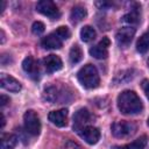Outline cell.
Returning <instances> with one entry per match:
<instances>
[{
    "mask_svg": "<svg viewBox=\"0 0 149 149\" xmlns=\"http://www.w3.org/2000/svg\"><path fill=\"white\" fill-rule=\"evenodd\" d=\"M118 108L123 114H139L143 109L140 97L134 91H123L118 95Z\"/></svg>",
    "mask_w": 149,
    "mask_h": 149,
    "instance_id": "6da1fadb",
    "label": "cell"
},
{
    "mask_svg": "<svg viewBox=\"0 0 149 149\" xmlns=\"http://www.w3.org/2000/svg\"><path fill=\"white\" fill-rule=\"evenodd\" d=\"M77 78L79 80V83L86 87V88H95L99 83H100V78H99V73L98 70L94 65L92 64H86L84 65L77 73Z\"/></svg>",
    "mask_w": 149,
    "mask_h": 149,
    "instance_id": "7a4b0ae2",
    "label": "cell"
},
{
    "mask_svg": "<svg viewBox=\"0 0 149 149\" xmlns=\"http://www.w3.org/2000/svg\"><path fill=\"white\" fill-rule=\"evenodd\" d=\"M23 123H24V128L27 130V133H29L33 136H36L40 134L41 132V121L38 115L31 111L28 109L24 115H23Z\"/></svg>",
    "mask_w": 149,
    "mask_h": 149,
    "instance_id": "3957f363",
    "label": "cell"
},
{
    "mask_svg": "<svg viewBox=\"0 0 149 149\" xmlns=\"http://www.w3.org/2000/svg\"><path fill=\"white\" fill-rule=\"evenodd\" d=\"M111 129H112V134L115 137L126 139L135 133L136 126L133 122H128V121H116L112 125Z\"/></svg>",
    "mask_w": 149,
    "mask_h": 149,
    "instance_id": "277c9868",
    "label": "cell"
},
{
    "mask_svg": "<svg viewBox=\"0 0 149 149\" xmlns=\"http://www.w3.org/2000/svg\"><path fill=\"white\" fill-rule=\"evenodd\" d=\"M36 9L38 13L50 17L51 20H57L59 17V10L57 8V6L50 1V0H42V1H38L37 5H36Z\"/></svg>",
    "mask_w": 149,
    "mask_h": 149,
    "instance_id": "5b68a950",
    "label": "cell"
},
{
    "mask_svg": "<svg viewBox=\"0 0 149 149\" xmlns=\"http://www.w3.org/2000/svg\"><path fill=\"white\" fill-rule=\"evenodd\" d=\"M79 136L88 144H95L100 140V130L93 126H86L78 132Z\"/></svg>",
    "mask_w": 149,
    "mask_h": 149,
    "instance_id": "8992f818",
    "label": "cell"
},
{
    "mask_svg": "<svg viewBox=\"0 0 149 149\" xmlns=\"http://www.w3.org/2000/svg\"><path fill=\"white\" fill-rule=\"evenodd\" d=\"M43 95H44V99L48 100L51 104L61 102L65 99L64 91L62 88H59L58 86H56V85H50V86L45 87Z\"/></svg>",
    "mask_w": 149,
    "mask_h": 149,
    "instance_id": "52a82bcc",
    "label": "cell"
},
{
    "mask_svg": "<svg viewBox=\"0 0 149 149\" xmlns=\"http://www.w3.org/2000/svg\"><path fill=\"white\" fill-rule=\"evenodd\" d=\"M111 44V41L107 37H104L98 44L92 47L90 49V55L97 59H104L108 55V47Z\"/></svg>",
    "mask_w": 149,
    "mask_h": 149,
    "instance_id": "ba28073f",
    "label": "cell"
},
{
    "mask_svg": "<svg viewBox=\"0 0 149 149\" xmlns=\"http://www.w3.org/2000/svg\"><path fill=\"white\" fill-rule=\"evenodd\" d=\"M90 119H91V115L86 108L78 109L73 115V129L76 132L81 130L84 127L87 126V123L90 122Z\"/></svg>",
    "mask_w": 149,
    "mask_h": 149,
    "instance_id": "9c48e42d",
    "label": "cell"
},
{
    "mask_svg": "<svg viewBox=\"0 0 149 149\" xmlns=\"http://www.w3.org/2000/svg\"><path fill=\"white\" fill-rule=\"evenodd\" d=\"M134 35H135V29L134 28H132V27H123V28L118 30V33L115 35V40H116L119 45L127 47L132 42Z\"/></svg>",
    "mask_w": 149,
    "mask_h": 149,
    "instance_id": "30bf717a",
    "label": "cell"
},
{
    "mask_svg": "<svg viewBox=\"0 0 149 149\" xmlns=\"http://www.w3.org/2000/svg\"><path fill=\"white\" fill-rule=\"evenodd\" d=\"M48 118H49V121L51 123H54L55 126L64 127V126H66V122H68V111L65 108L52 111L49 113Z\"/></svg>",
    "mask_w": 149,
    "mask_h": 149,
    "instance_id": "8fae6325",
    "label": "cell"
},
{
    "mask_svg": "<svg viewBox=\"0 0 149 149\" xmlns=\"http://www.w3.org/2000/svg\"><path fill=\"white\" fill-rule=\"evenodd\" d=\"M0 84H1V87L9 91V92H19L21 90V84L19 80H16L14 77L9 76V74H6V73H2L1 74V78H0Z\"/></svg>",
    "mask_w": 149,
    "mask_h": 149,
    "instance_id": "7c38bea8",
    "label": "cell"
},
{
    "mask_svg": "<svg viewBox=\"0 0 149 149\" xmlns=\"http://www.w3.org/2000/svg\"><path fill=\"white\" fill-rule=\"evenodd\" d=\"M22 69L29 74V77H31L33 79H37L40 76V69L37 65V62L31 57L28 56L23 59L22 62Z\"/></svg>",
    "mask_w": 149,
    "mask_h": 149,
    "instance_id": "4fadbf2b",
    "label": "cell"
},
{
    "mask_svg": "<svg viewBox=\"0 0 149 149\" xmlns=\"http://www.w3.org/2000/svg\"><path fill=\"white\" fill-rule=\"evenodd\" d=\"M62 44H63V40L55 31L50 33L49 35L43 37L41 41V45L44 49H59Z\"/></svg>",
    "mask_w": 149,
    "mask_h": 149,
    "instance_id": "5bb4252c",
    "label": "cell"
},
{
    "mask_svg": "<svg viewBox=\"0 0 149 149\" xmlns=\"http://www.w3.org/2000/svg\"><path fill=\"white\" fill-rule=\"evenodd\" d=\"M43 65H44V69L48 72H56V71L62 69L63 62H62V59L58 56L49 55L45 58H43Z\"/></svg>",
    "mask_w": 149,
    "mask_h": 149,
    "instance_id": "9a60e30c",
    "label": "cell"
},
{
    "mask_svg": "<svg viewBox=\"0 0 149 149\" xmlns=\"http://www.w3.org/2000/svg\"><path fill=\"white\" fill-rule=\"evenodd\" d=\"M17 143V137L14 134L3 133L1 135V149H13Z\"/></svg>",
    "mask_w": 149,
    "mask_h": 149,
    "instance_id": "2e32d148",
    "label": "cell"
},
{
    "mask_svg": "<svg viewBox=\"0 0 149 149\" xmlns=\"http://www.w3.org/2000/svg\"><path fill=\"white\" fill-rule=\"evenodd\" d=\"M85 16H86V9H85V7L78 5V6H74V7L71 9L70 19H71L72 22L78 23V22H80L81 20H84Z\"/></svg>",
    "mask_w": 149,
    "mask_h": 149,
    "instance_id": "e0dca14e",
    "label": "cell"
},
{
    "mask_svg": "<svg viewBox=\"0 0 149 149\" xmlns=\"http://www.w3.org/2000/svg\"><path fill=\"white\" fill-rule=\"evenodd\" d=\"M81 58H83V50L80 49V47L78 44L72 45V48L70 49V52H69L70 63L71 64H77L81 61Z\"/></svg>",
    "mask_w": 149,
    "mask_h": 149,
    "instance_id": "ac0fdd59",
    "label": "cell"
},
{
    "mask_svg": "<svg viewBox=\"0 0 149 149\" xmlns=\"http://www.w3.org/2000/svg\"><path fill=\"white\" fill-rule=\"evenodd\" d=\"M147 142H148V137L146 135H142L139 139H136L135 141L121 147L120 149H143L147 146Z\"/></svg>",
    "mask_w": 149,
    "mask_h": 149,
    "instance_id": "d6986e66",
    "label": "cell"
},
{
    "mask_svg": "<svg viewBox=\"0 0 149 149\" xmlns=\"http://www.w3.org/2000/svg\"><path fill=\"white\" fill-rule=\"evenodd\" d=\"M136 49L140 54H146L149 51V34H143L136 43Z\"/></svg>",
    "mask_w": 149,
    "mask_h": 149,
    "instance_id": "ffe728a7",
    "label": "cell"
},
{
    "mask_svg": "<svg viewBox=\"0 0 149 149\" xmlns=\"http://www.w3.org/2000/svg\"><path fill=\"white\" fill-rule=\"evenodd\" d=\"M80 37L84 42H91L95 38V30L91 26H84L80 30Z\"/></svg>",
    "mask_w": 149,
    "mask_h": 149,
    "instance_id": "44dd1931",
    "label": "cell"
},
{
    "mask_svg": "<svg viewBox=\"0 0 149 149\" xmlns=\"http://www.w3.org/2000/svg\"><path fill=\"white\" fill-rule=\"evenodd\" d=\"M140 19V13H139V8H133L130 9V12H128L127 14L123 15L122 20L127 23H137Z\"/></svg>",
    "mask_w": 149,
    "mask_h": 149,
    "instance_id": "7402d4cb",
    "label": "cell"
},
{
    "mask_svg": "<svg viewBox=\"0 0 149 149\" xmlns=\"http://www.w3.org/2000/svg\"><path fill=\"white\" fill-rule=\"evenodd\" d=\"M55 33H56L63 41H64V40H68V38L70 37V30H69V28L65 27V26H61V27H58L57 30H56Z\"/></svg>",
    "mask_w": 149,
    "mask_h": 149,
    "instance_id": "603a6c76",
    "label": "cell"
},
{
    "mask_svg": "<svg viewBox=\"0 0 149 149\" xmlns=\"http://www.w3.org/2000/svg\"><path fill=\"white\" fill-rule=\"evenodd\" d=\"M44 24L42 23V22H40V21H36V22H34L33 23V26H31V30H33V33L34 34H36V35H40V34H42L43 31H44Z\"/></svg>",
    "mask_w": 149,
    "mask_h": 149,
    "instance_id": "cb8c5ba5",
    "label": "cell"
},
{
    "mask_svg": "<svg viewBox=\"0 0 149 149\" xmlns=\"http://www.w3.org/2000/svg\"><path fill=\"white\" fill-rule=\"evenodd\" d=\"M61 149H83V148L73 141H65L63 143V146L61 147Z\"/></svg>",
    "mask_w": 149,
    "mask_h": 149,
    "instance_id": "d4e9b609",
    "label": "cell"
},
{
    "mask_svg": "<svg viewBox=\"0 0 149 149\" xmlns=\"http://www.w3.org/2000/svg\"><path fill=\"white\" fill-rule=\"evenodd\" d=\"M142 88H143V91L146 93V97L149 100V80H143L142 81Z\"/></svg>",
    "mask_w": 149,
    "mask_h": 149,
    "instance_id": "484cf974",
    "label": "cell"
},
{
    "mask_svg": "<svg viewBox=\"0 0 149 149\" xmlns=\"http://www.w3.org/2000/svg\"><path fill=\"white\" fill-rule=\"evenodd\" d=\"M8 102H9V98L7 95H5V94H1L0 95V105H1V107L6 106Z\"/></svg>",
    "mask_w": 149,
    "mask_h": 149,
    "instance_id": "4316f807",
    "label": "cell"
},
{
    "mask_svg": "<svg viewBox=\"0 0 149 149\" xmlns=\"http://www.w3.org/2000/svg\"><path fill=\"white\" fill-rule=\"evenodd\" d=\"M5 123H6V120H5L3 114L1 113V128H3V127H5Z\"/></svg>",
    "mask_w": 149,
    "mask_h": 149,
    "instance_id": "83f0119b",
    "label": "cell"
},
{
    "mask_svg": "<svg viewBox=\"0 0 149 149\" xmlns=\"http://www.w3.org/2000/svg\"><path fill=\"white\" fill-rule=\"evenodd\" d=\"M0 33H1V43H3V42H5V33H3L2 29L0 30Z\"/></svg>",
    "mask_w": 149,
    "mask_h": 149,
    "instance_id": "f1b7e54d",
    "label": "cell"
},
{
    "mask_svg": "<svg viewBox=\"0 0 149 149\" xmlns=\"http://www.w3.org/2000/svg\"><path fill=\"white\" fill-rule=\"evenodd\" d=\"M5 5H6V2H5V1H1V13H2L3 9H5Z\"/></svg>",
    "mask_w": 149,
    "mask_h": 149,
    "instance_id": "f546056e",
    "label": "cell"
},
{
    "mask_svg": "<svg viewBox=\"0 0 149 149\" xmlns=\"http://www.w3.org/2000/svg\"><path fill=\"white\" fill-rule=\"evenodd\" d=\"M148 126H149V118H148Z\"/></svg>",
    "mask_w": 149,
    "mask_h": 149,
    "instance_id": "4dcf8cb0",
    "label": "cell"
},
{
    "mask_svg": "<svg viewBox=\"0 0 149 149\" xmlns=\"http://www.w3.org/2000/svg\"><path fill=\"white\" fill-rule=\"evenodd\" d=\"M148 68H149V59H148Z\"/></svg>",
    "mask_w": 149,
    "mask_h": 149,
    "instance_id": "1f68e13d",
    "label": "cell"
}]
</instances>
